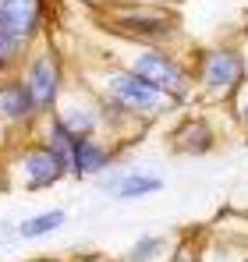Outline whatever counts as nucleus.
<instances>
[{
  "label": "nucleus",
  "instance_id": "f257e3e1",
  "mask_svg": "<svg viewBox=\"0 0 248 262\" xmlns=\"http://www.w3.org/2000/svg\"><path fill=\"white\" fill-rule=\"evenodd\" d=\"M71 75H75L92 96H99V99L121 106L124 114H131V117L142 121L146 128H153V124H160V121H167V117L177 114V106H174V99H170L167 92H160L156 85H149L146 78H138V75L128 71L124 64L110 60L107 53H99V46H92L89 60H82L78 68L71 64Z\"/></svg>",
  "mask_w": 248,
  "mask_h": 262
},
{
  "label": "nucleus",
  "instance_id": "f03ea898",
  "mask_svg": "<svg viewBox=\"0 0 248 262\" xmlns=\"http://www.w3.org/2000/svg\"><path fill=\"white\" fill-rule=\"evenodd\" d=\"M99 53L124 64L149 85H156L174 99L177 110H188L195 103V85L188 71V50L181 46H149V43H128V39H103Z\"/></svg>",
  "mask_w": 248,
  "mask_h": 262
},
{
  "label": "nucleus",
  "instance_id": "7ed1b4c3",
  "mask_svg": "<svg viewBox=\"0 0 248 262\" xmlns=\"http://www.w3.org/2000/svg\"><path fill=\"white\" fill-rule=\"evenodd\" d=\"M92 21H96V25H99L110 39L149 43V46H181V43H184L181 7L110 0L107 7L92 11Z\"/></svg>",
  "mask_w": 248,
  "mask_h": 262
},
{
  "label": "nucleus",
  "instance_id": "20e7f679",
  "mask_svg": "<svg viewBox=\"0 0 248 262\" xmlns=\"http://www.w3.org/2000/svg\"><path fill=\"white\" fill-rule=\"evenodd\" d=\"M188 71H192V85H195V103H202V106H223L227 96L245 78V64H241L234 39L188 50Z\"/></svg>",
  "mask_w": 248,
  "mask_h": 262
},
{
  "label": "nucleus",
  "instance_id": "39448f33",
  "mask_svg": "<svg viewBox=\"0 0 248 262\" xmlns=\"http://www.w3.org/2000/svg\"><path fill=\"white\" fill-rule=\"evenodd\" d=\"M14 75L22 78V85L29 89V96H32V103H36V110H39V117H43V114H53L60 92L68 85L71 60L60 50V43H53V36L46 32L43 39H36V43L29 46V53L14 68Z\"/></svg>",
  "mask_w": 248,
  "mask_h": 262
},
{
  "label": "nucleus",
  "instance_id": "423d86ee",
  "mask_svg": "<svg viewBox=\"0 0 248 262\" xmlns=\"http://www.w3.org/2000/svg\"><path fill=\"white\" fill-rule=\"evenodd\" d=\"M0 170L11 188H18L25 195H39L68 181V167L32 135L7 145V152L0 156Z\"/></svg>",
  "mask_w": 248,
  "mask_h": 262
},
{
  "label": "nucleus",
  "instance_id": "0eeeda50",
  "mask_svg": "<svg viewBox=\"0 0 248 262\" xmlns=\"http://www.w3.org/2000/svg\"><path fill=\"white\" fill-rule=\"evenodd\" d=\"M39 121V110L29 96V89L22 85V78L14 71L0 75V128L11 135V142L29 138Z\"/></svg>",
  "mask_w": 248,
  "mask_h": 262
},
{
  "label": "nucleus",
  "instance_id": "6e6552de",
  "mask_svg": "<svg viewBox=\"0 0 248 262\" xmlns=\"http://www.w3.org/2000/svg\"><path fill=\"white\" fill-rule=\"evenodd\" d=\"M128 149L103 135H78L71 145V163H68V181H96L103 170H110Z\"/></svg>",
  "mask_w": 248,
  "mask_h": 262
},
{
  "label": "nucleus",
  "instance_id": "1a4fd4ad",
  "mask_svg": "<svg viewBox=\"0 0 248 262\" xmlns=\"http://www.w3.org/2000/svg\"><path fill=\"white\" fill-rule=\"evenodd\" d=\"M220 145V128L209 114H181L174 128L167 131V149L174 156H209Z\"/></svg>",
  "mask_w": 248,
  "mask_h": 262
},
{
  "label": "nucleus",
  "instance_id": "9d476101",
  "mask_svg": "<svg viewBox=\"0 0 248 262\" xmlns=\"http://www.w3.org/2000/svg\"><path fill=\"white\" fill-rule=\"evenodd\" d=\"M0 29L32 46L50 32V0H0Z\"/></svg>",
  "mask_w": 248,
  "mask_h": 262
},
{
  "label": "nucleus",
  "instance_id": "9b49d317",
  "mask_svg": "<svg viewBox=\"0 0 248 262\" xmlns=\"http://www.w3.org/2000/svg\"><path fill=\"white\" fill-rule=\"evenodd\" d=\"M53 114H57L68 128L75 131V135H103L99 103H96V96H92V92H89L75 75L68 78V85H64V92H60V99H57Z\"/></svg>",
  "mask_w": 248,
  "mask_h": 262
},
{
  "label": "nucleus",
  "instance_id": "f8f14e48",
  "mask_svg": "<svg viewBox=\"0 0 248 262\" xmlns=\"http://www.w3.org/2000/svg\"><path fill=\"white\" fill-rule=\"evenodd\" d=\"M163 188H167V181L160 174H153V170H131V167H128L110 199H114V202H138V199L160 195Z\"/></svg>",
  "mask_w": 248,
  "mask_h": 262
},
{
  "label": "nucleus",
  "instance_id": "ddd939ff",
  "mask_svg": "<svg viewBox=\"0 0 248 262\" xmlns=\"http://www.w3.org/2000/svg\"><path fill=\"white\" fill-rule=\"evenodd\" d=\"M64 223H68V209L53 206V209L29 213V216L22 220V223H14V230H18V241H39V237H50V234H57Z\"/></svg>",
  "mask_w": 248,
  "mask_h": 262
},
{
  "label": "nucleus",
  "instance_id": "4468645a",
  "mask_svg": "<svg viewBox=\"0 0 248 262\" xmlns=\"http://www.w3.org/2000/svg\"><path fill=\"white\" fill-rule=\"evenodd\" d=\"M170 237L167 234H146V237H138L131 248H128V255H124V262H160L170 252Z\"/></svg>",
  "mask_w": 248,
  "mask_h": 262
},
{
  "label": "nucleus",
  "instance_id": "2eb2a0df",
  "mask_svg": "<svg viewBox=\"0 0 248 262\" xmlns=\"http://www.w3.org/2000/svg\"><path fill=\"white\" fill-rule=\"evenodd\" d=\"M223 110L231 114V124L238 128V135H241V138H248V75L238 82V89L227 96Z\"/></svg>",
  "mask_w": 248,
  "mask_h": 262
},
{
  "label": "nucleus",
  "instance_id": "dca6fc26",
  "mask_svg": "<svg viewBox=\"0 0 248 262\" xmlns=\"http://www.w3.org/2000/svg\"><path fill=\"white\" fill-rule=\"evenodd\" d=\"M25 53H29V46L22 43V39H14V36H7V32L0 29V68H4V71H14V68L22 64Z\"/></svg>",
  "mask_w": 248,
  "mask_h": 262
},
{
  "label": "nucleus",
  "instance_id": "f3484780",
  "mask_svg": "<svg viewBox=\"0 0 248 262\" xmlns=\"http://www.w3.org/2000/svg\"><path fill=\"white\" fill-rule=\"evenodd\" d=\"M167 262H206V259H202V248H199V241L184 237V241H174V245H170V252H167Z\"/></svg>",
  "mask_w": 248,
  "mask_h": 262
},
{
  "label": "nucleus",
  "instance_id": "a211bd4d",
  "mask_svg": "<svg viewBox=\"0 0 248 262\" xmlns=\"http://www.w3.org/2000/svg\"><path fill=\"white\" fill-rule=\"evenodd\" d=\"M14 245H18V230H14V223L0 216V248H14Z\"/></svg>",
  "mask_w": 248,
  "mask_h": 262
},
{
  "label": "nucleus",
  "instance_id": "6ab92c4d",
  "mask_svg": "<svg viewBox=\"0 0 248 262\" xmlns=\"http://www.w3.org/2000/svg\"><path fill=\"white\" fill-rule=\"evenodd\" d=\"M60 262H117V259L99 255V252H82V255H71V259H60Z\"/></svg>",
  "mask_w": 248,
  "mask_h": 262
},
{
  "label": "nucleus",
  "instance_id": "aec40b11",
  "mask_svg": "<svg viewBox=\"0 0 248 262\" xmlns=\"http://www.w3.org/2000/svg\"><path fill=\"white\" fill-rule=\"evenodd\" d=\"M234 46H238V53H241V64H245V75H248V36H245V32H238Z\"/></svg>",
  "mask_w": 248,
  "mask_h": 262
},
{
  "label": "nucleus",
  "instance_id": "412c9836",
  "mask_svg": "<svg viewBox=\"0 0 248 262\" xmlns=\"http://www.w3.org/2000/svg\"><path fill=\"white\" fill-rule=\"evenodd\" d=\"M78 4H82L85 11H89V14H92V11H99V7H107V4H110V0H78Z\"/></svg>",
  "mask_w": 248,
  "mask_h": 262
},
{
  "label": "nucleus",
  "instance_id": "4be33fe9",
  "mask_svg": "<svg viewBox=\"0 0 248 262\" xmlns=\"http://www.w3.org/2000/svg\"><path fill=\"white\" fill-rule=\"evenodd\" d=\"M131 4H163V7H181L184 0H131Z\"/></svg>",
  "mask_w": 248,
  "mask_h": 262
},
{
  "label": "nucleus",
  "instance_id": "5701e85b",
  "mask_svg": "<svg viewBox=\"0 0 248 262\" xmlns=\"http://www.w3.org/2000/svg\"><path fill=\"white\" fill-rule=\"evenodd\" d=\"M7 145H11V135H7V131H4V128H0V156L7 152Z\"/></svg>",
  "mask_w": 248,
  "mask_h": 262
},
{
  "label": "nucleus",
  "instance_id": "b1692460",
  "mask_svg": "<svg viewBox=\"0 0 248 262\" xmlns=\"http://www.w3.org/2000/svg\"><path fill=\"white\" fill-rule=\"evenodd\" d=\"M25 262H60V259H50V255H36V259H25Z\"/></svg>",
  "mask_w": 248,
  "mask_h": 262
},
{
  "label": "nucleus",
  "instance_id": "393cba45",
  "mask_svg": "<svg viewBox=\"0 0 248 262\" xmlns=\"http://www.w3.org/2000/svg\"><path fill=\"white\" fill-rule=\"evenodd\" d=\"M241 32H245V36H248V11H245V25H241Z\"/></svg>",
  "mask_w": 248,
  "mask_h": 262
},
{
  "label": "nucleus",
  "instance_id": "a878e982",
  "mask_svg": "<svg viewBox=\"0 0 248 262\" xmlns=\"http://www.w3.org/2000/svg\"><path fill=\"white\" fill-rule=\"evenodd\" d=\"M0 75H7V71H4V68H0Z\"/></svg>",
  "mask_w": 248,
  "mask_h": 262
}]
</instances>
